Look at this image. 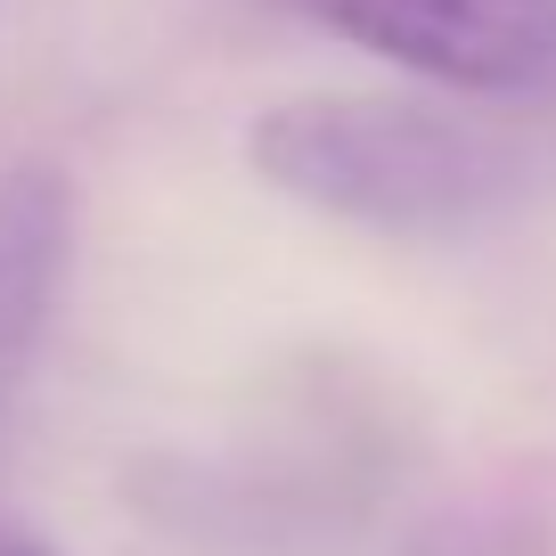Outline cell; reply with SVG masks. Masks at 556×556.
<instances>
[{"label": "cell", "mask_w": 556, "mask_h": 556, "mask_svg": "<svg viewBox=\"0 0 556 556\" xmlns=\"http://www.w3.org/2000/svg\"><path fill=\"white\" fill-rule=\"evenodd\" d=\"M245 164L278 197L377 238H475L556 197V115L434 99H287L254 115Z\"/></svg>", "instance_id": "1"}, {"label": "cell", "mask_w": 556, "mask_h": 556, "mask_svg": "<svg viewBox=\"0 0 556 556\" xmlns=\"http://www.w3.org/2000/svg\"><path fill=\"white\" fill-rule=\"evenodd\" d=\"M442 99L556 115V0H287Z\"/></svg>", "instance_id": "2"}, {"label": "cell", "mask_w": 556, "mask_h": 556, "mask_svg": "<svg viewBox=\"0 0 556 556\" xmlns=\"http://www.w3.org/2000/svg\"><path fill=\"white\" fill-rule=\"evenodd\" d=\"M74 262V189L50 164H17L0 180V426L50 336L58 287Z\"/></svg>", "instance_id": "3"}, {"label": "cell", "mask_w": 556, "mask_h": 556, "mask_svg": "<svg viewBox=\"0 0 556 556\" xmlns=\"http://www.w3.org/2000/svg\"><path fill=\"white\" fill-rule=\"evenodd\" d=\"M0 556H58V548H50L41 532H25V523H9V516H0Z\"/></svg>", "instance_id": "4"}]
</instances>
